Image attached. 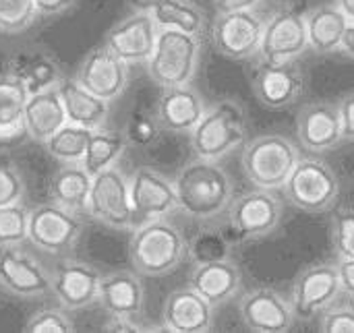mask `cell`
I'll use <instances>...</instances> for the list:
<instances>
[{
	"label": "cell",
	"instance_id": "39",
	"mask_svg": "<svg viewBox=\"0 0 354 333\" xmlns=\"http://www.w3.org/2000/svg\"><path fill=\"white\" fill-rule=\"evenodd\" d=\"M25 178L15 166V162L0 158V207L23 201Z\"/></svg>",
	"mask_w": 354,
	"mask_h": 333
},
{
	"label": "cell",
	"instance_id": "45",
	"mask_svg": "<svg viewBox=\"0 0 354 333\" xmlns=\"http://www.w3.org/2000/svg\"><path fill=\"white\" fill-rule=\"evenodd\" d=\"M263 0H214L216 12H234V10H255Z\"/></svg>",
	"mask_w": 354,
	"mask_h": 333
},
{
	"label": "cell",
	"instance_id": "34",
	"mask_svg": "<svg viewBox=\"0 0 354 333\" xmlns=\"http://www.w3.org/2000/svg\"><path fill=\"white\" fill-rule=\"evenodd\" d=\"M29 230V209L23 201L0 207V247L23 245Z\"/></svg>",
	"mask_w": 354,
	"mask_h": 333
},
{
	"label": "cell",
	"instance_id": "17",
	"mask_svg": "<svg viewBox=\"0 0 354 333\" xmlns=\"http://www.w3.org/2000/svg\"><path fill=\"white\" fill-rule=\"evenodd\" d=\"M241 321L249 332L286 333L295 325L290 301L274 288H253L241 296Z\"/></svg>",
	"mask_w": 354,
	"mask_h": 333
},
{
	"label": "cell",
	"instance_id": "20",
	"mask_svg": "<svg viewBox=\"0 0 354 333\" xmlns=\"http://www.w3.org/2000/svg\"><path fill=\"white\" fill-rule=\"evenodd\" d=\"M297 137L303 149L326 153L336 149L342 139L338 106L332 102H309L297 114Z\"/></svg>",
	"mask_w": 354,
	"mask_h": 333
},
{
	"label": "cell",
	"instance_id": "12",
	"mask_svg": "<svg viewBox=\"0 0 354 333\" xmlns=\"http://www.w3.org/2000/svg\"><path fill=\"white\" fill-rule=\"evenodd\" d=\"M251 87L261 106L270 110H284L301 99L307 89V75L299 60L288 62H266L259 60Z\"/></svg>",
	"mask_w": 354,
	"mask_h": 333
},
{
	"label": "cell",
	"instance_id": "47",
	"mask_svg": "<svg viewBox=\"0 0 354 333\" xmlns=\"http://www.w3.org/2000/svg\"><path fill=\"white\" fill-rule=\"evenodd\" d=\"M340 52L354 60V21H348V27L344 31V37H342V44H340Z\"/></svg>",
	"mask_w": 354,
	"mask_h": 333
},
{
	"label": "cell",
	"instance_id": "9",
	"mask_svg": "<svg viewBox=\"0 0 354 333\" xmlns=\"http://www.w3.org/2000/svg\"><path fill=\"white\" fill-rule=\"evenodd\" d=\"M83 236L81 216L48 201L29 209L27 240L50 255L71 253Z\"/></svg>",
	"mask_w": 354,
	"mask_h": 333
},
{
	"label": "cell",
	"instance_id": "46",
	"mask_svg": "<svg viewBox=\"0 0 354 333\" xmlns=\"http://www.w3.org/2000/svg\"><path fill=\"white\" fill-rule=\"evenodd\" d=\"M106 330H114V332H139L141 327L135 323V319H124V317H110V321L106 323Z\"/></svg>",
	"mask_w": 354,
	"mask_h": 333
},
{
	"label": "cell",
	"instance_id": "35",
	"mask_svg": "<svg viewBox=\"0 0 354 333\" xmlns=\"http://www.w3.org/2000/svg\"><path fill=\"white\" fill-rule=\"evenodd\" d=\"M37 19L33 0H0V31L15 35L29 29Z\"/></svg>",
	"mask_w": 354,
	"mask_h": 333
},
{
	"label": "cell",
	"instance_id": "38",
	"mask_svg": "<svg viewBox=\"0 0 354 333\" xmlns=\"http://www.w3.org/2000/svg\"><path fill=\"white\" fill-rule=\"evenodd\" d=\"M25 332L29 333H71L75 332L73 319L66 315V309L62 307H46L35 311L27 323Z\"/></svg>",
	"mask_w": 354,
	"mask_h": 333
},
{
	"label": "cell",
	"instance_id": "31",
	"mask_svg": "<svg viewBox=\"0 0 354 333\" xmlns=\"http://www.w3.org/2000/svg\"><path fill=\"white\" fill-rule=\"evenodd\" d=\"M127 147H129V141L124 133L102 126L91 133L81 164L93 176L110 166H116V162L127 151Z\"/></svg>",
	"mask_w": 354,
	"mask_h": 333
},
{
	"label": "cell",
	"instance_id": "26",
	"mask_svg": "<svg viewBox=\"0 0 354 333\" xmlns=\"http://www.w3.org/2000/svg\"><path fill=\"white\" fill-rule=\"evenodd\" d=\"M64 122H66V114L58 87L29 93L23 114V133L31 141L44 145Z\"/></svg>",
	"mask_w": 354,
	"mask_h": 333
},
{
	"label": "cell",
	"instance_id": "13",
	"mask_svg": "<svg viewBox=\"0 0 354 333\" xmlns=\"http://www.w3.org/2000/svg\"><path fill=\"white\" fill-rule=\"evenodd\" d=\"M0 288L21 301L50 296V272L23 245L0 247Z\"/></svg>",
	"mask_w": 354,
	"mask_h": 333
},
{
	"label": "cell",
	"instance_id": "33",
	"mask_svg": "<svg viewBox=\"0 0 354 333\" xmlns=\"http://www.w3.org/2000/svg\"><path fill=\"white\" fill-rule=\"evenodd\" d=\"M91 129L73 124V122H64L46 143V151L60 164H75L81 162L91 137Z\"/></svg>",
	"mask_w": 354,
	"mask_h": 333
},
{
	"label": "cell",
	"instance_id": "24",
	"mask_svg": "<svg viewBox=\"0 0 354 333\" xmlns=\"http://www.w3.org/2000/svg\"><path fill=\"white\" fill-rule=\"evenodd\" d=\"M205 108L207 106L201 93L189 83V85H178V87H164L158 97L153 114L162 131L185 135L193 131V126L203 116Z\"/></svg>",
	"mask_w": 354,
	"mask_h": 333
},
{
	"label": "cell",
	"instance_id": "44",
	"mask_svg": "<svg viewBox=\"0 0 354 333\" xmlns=\"http://www.w3.org/2000/svg\"><path fill=\"white\" fill-rule=\"evenodd\" d=\"M77 0H33L37 17H58L66 12Z\"/></svg>",
	"mask_w": 354,
	"mask_h": 333
},
{
	"label": "cell",
	"instance_id": "37",
	"mask_svg": "<svg viewBox=\"0 0 354 333\" xmlns=\"http://www.w3.org/2000/svg\"><path fill=\"white\" fill-rule=\"evenodd\" d=\"M332 247L338 259H354V207H340L334 213Z\"/></svg>",
	"mask_w": 354,
	"mask_h": 333
},
{
	"label": "cell",
	"instance_id": "43",
	"mask_svg": "<svg viewBox=\"0 0 354 333\" xmlns=\"http://www.w3.org/2000/svg\"><path fill=\"white\" fill-rule=\"evenodd\" d=\"M336 269H338L342 294H346L354 301V259H338Z\"/></svg>",
	"mask_w": 354,
	"mask_h": 333
},
{
	"label": "cell",
	"instance_id": "25",
	"mask_svg": "<svg viewBox=\"0 0 354 333\" xmlns=\"http://www.w3.org/2000/svg\"><path fill=\"white\" fill-rule=\"evenodd\" d=\"M214 311L201 294L191 286L168 294L164 303V330L178 333H205L214 330Z\"/></svg>",
	"mask_w": 354,
	"mask_h": 333
},
{
	"label": "cell",
	"instance_id": "21",
	"mask_svg": "<svg viewBox=\"0 0 354 333\" xmlns=\"http://www.w3.org/2000/svg\"><path fill=\"white\" fill-rule=\"evenodd\" d=\"M189 286L197 294H201L212 307H222L241 292L243 274L239 265L228 257L193 261L189 274Z\"/></svg>",
	"mask_w": 354,
	"mask_h": 333
},
{
	"label": "cell",
	"instance_id": "7",
	"mask_svg": "<svg viewBox=\"0 0 354 333\" xmlns=\"http://www.w3.org/2000/svg\"><path fill=\"white\" fill-rule=\"evenodd\" d=\"M228 224L241 242L261 240L278 230L284 218V201L272 189H251L232 199Z\"/></svg>",
	"mask_w": 354,
	"mask_h": 333
},
{
	"label": "cell",
	"instance_id": "14",
	"mask_svg": "<svg viewBox=\"0 0 354 333\" xmlns=\"http://www.w3.org/2000/svg\"><path fill=\"white\" fill-rule=\"evenodd\" d=\"M309 50L305 15L292 6L278 8L272 17L266 19L259 60L266 62H288L299 60Z\"/></svg>",
	"mask_w": 354,
	"mask_h": 333
},
{
	"label": "cell",
	"instance_id": "23",
	"mask_svg": "<svg viewBox=\"0 0 354 333\" xmlns=\"http://www.w3.org/2000/svg\"><path fill=\"white\" fill-rule=\"evenodd\" d=\"M97 305L108 317L137 319L145 309V286L137 272H112L102 276L97 290Z\"/></svg>",
	"mask_w": 354,
	"mask_h": 333
},
{
	"label": "cell",
	"instance_id": "2",
	"mask_svg": "<svg viewBox=\"0 0 354 333\" xmlns=\"http://www.w3.org/2000/svg\"><path fill=\"white\" fill-rule=\"evenodd\" d=\"M187 253L189 245L183 232L166 218L139 222L133 228L129 259L141 278H160L176 272Z\"/></svg>",
	"mask_w": 354,
	"mask_h": 333
},
{
	"label": "cell",
	"instance_id": "15",
	"mask_svg": "<svg viewBox=\"0 0 354 333\" xmlns=\"http://www.w3.org/2000/svg\"><path fill=\"white\" fill-rule=\"evenodd\" d=\"M75 79L91 93L112 104L129 87L131 64L116 56L106 44H102L83 56V60L77 66Z\"/></svg>",
	"mask_w": 354,
	"mask_h": 333
},
{
	"label": "cell",
	"instance_id": "5",
	"mask_svg": "<svg viewBox=\"0 0 354 333\" xmlns=\"http://www.w3.org/2000/svg\"><path fill=\"white\" fill-rule=\"evenodd\" d=\"M299 158L301 151L288 137L268 133L243 145L241 166L253 187L278 191L288 180Z\"/></svg>",
	"mask_w": 354,
	"mask_h": 333
},
{
	"label": "cell",
	"instance_id": "40",
	"mask_svg": "<svg viewBox=\"0 0 354 333\" xmlns=\"http://www.w3.org/2000/svg\"><path fill=\"white\" fill-rule=\"evenodd\" d=\"M319 330L324 333H354V305L334 303L319 315Z\"/></svg>",
	"mask_w": 354,
	"mask_h": 333
},
{
	"label": "cell",
	"instance_id": "19",
	"mask_svg": "<svg viewBox=\"0 0 354 333\" xmlns=\"http://www.w3.org/2000/svg\"><path fill=\"white\" fill-rule=\"evenodd\" d=\"M158 31H160V27L153 21L151 12L133 10L129 17L118 21L106 33L104 44L116 56H120L124 62H129V64L143 62L145 64L147 58L151 56L153 48H156Z\"/></svg>",
	"mask_w": 354,
	"mask_h": 333
},
{
	"label": "cell",
	"instance_id": "28",
	"mask_svg": "<svg viewBox=\"0 0 354 333\" xmlns=\"http://www.w3.org/2000/svg\"><path fill=\"white\" fill-rule=\"evenodd\" d=\"M305 15L309 50L315 54H334L340 52L348 19L336 4H319L309 8Z\"/></svg>",
	"mask_w": 354,
	"mask_h": 333
},
{
	"label": "cell",
	"instance_id": "3",
	"mask_svg": "<svg viewBox=\"0 0 354 333\" xmlns=\"http://www.w3.org/2000/svg\"><path fill=\"white\" fill-rule=\"evenodd\" d=\"M189 135L195 158L220 162L222 158L230 155L247 143V114L236 99L222 97L209 108H205L203 116Z\"/></svg>",
	"mask_w": 354,
	"mask_h": 333
},
{
	"label": "cell",
	"instance_id": "1",
	"mask_svg": "<svg viewBox=\"0 0 354 333\" xmlns=\"http://www.w3.org/2000/svg\"><path fill=\"white\" fill-rule=\"evenodd\" d=\"M172 182L176 207L201 222L224 216L234 199L232 178L218 162L193 158L178 170Z\"/></svg>",
	"mask_w": 354,
	"mask_h": 333
},
{
	"label": "cell",
	"instance_id": "48",
	"mask_svg": "<svg viewBox=\"0 0 354 333\" xmlns=\"http://www.w3.org/2000/svg\"><path fill=\"white\" fill-rule=\"evenodd\" d=\"M162 0H127L131 10H139V12H151Z\"/></svg>",
	"mask_w": 354,
	"mask_h": 333
},
{
	"label": "cell",
	"instance_id": "36",
	"mask_svg": "<svg viewBox=\"0 0 354 333\" xmlns=\"http://www.w3.org/2000/svg\"><path fill=\"white\" fill-rule=\"evenodd\" d=\"M162 126L156 118L153 112H145V110H135L127 122V141L129 145L135 147H151L160 141L162 137Z\"/></svg>",
	"mask_w": 354,
	"mask_h": 333
},
{
	"label": "cell",
	"instance_id": "27",
	"mask_svg": "<svg viewBox=\"0 0 354 333\" xmlns=\"http://www.w3.org/2000/svg\"><path fill=\"white\" fill-rule=\"evenodd\" d=\"M58 93L64 106L66 122L97 131L106 126L108 114H110V104L85 89L77 79H62L58 83Z\"/></svg>",
	"mask_w": 354,
	"mask_h": 333
},
{
	"label": "cell",
	"instance_id": "8",
	"mask_svg": "<svg viewBox=\"0 0 354 333\" xmlns=\"http://www.w3.org/2000/svg\"><path fill=\"white\" fill-rule=\"evenodd\" d=\"M87 216L114 230H133L137 226L129 178L118 166H110L91 176Z\"/></svg>",
	"mask_w": 354,
	"mask_h": 333
},
{
	"label": "cell",
	"instance_id": "32",
	"mask_svg": "<svg viewBox=\"0 0 354 333\" xmlns=\"http://www.w3.org/2000/svg\"><path fill=\"white\" fill-rule=\"evenodd\" d=\"M153 21L160 29H176L191 35H201L205 31V12L193 0H162L151 10Z\"/></svg>",
	"mask_w": 354,
	"mask_h": 333
},
{
	"label": "cell",
	"instance_id": "4",
	"mask_svg": "<svg viewBox=\"0 0 354 333\" xmlns=\"http://www.w3.org/2000/svg\"><path fill=\"white\" fill-rule=\"evenodd\" d=\"M201 35L183 33L176 29H160L156 48L145 62L149 79L158 87L189 85L199 70Z\"/></svg>",
	"mask_w": 354,
	"mask_h": 333
},
{
	"label": "cell",
	"instance_id": "30",
	"mask_svg": "<svg viewBox=\"0 0 354 333\" xmlns=\"http://www.w3.org/2000/svg\"><path fill=\"white\" fill-rule=\"evenodd\" d=\"M29 91L8 73H0V139L8 141L23 133V114Z\"/></svg>",
	"mask_w": 354,
	"mask_h": 333
},
{
	"label": "cell",
	"instance_id": "18",
	"mask_svg": "<svg viewBox=\"0 0 354 333\" xmlns=\"http://www.w3.org/2000/svg\"><path fill=\"white\" fill-rule=\"evenodd\" d=\"M129 193L137 224L168 218L178 209L174 182L153 168H137L129 178Z\"/></svg>",
	"mask_w": 354,
	"mask_h": 333
},
{
	"label": "cell",
	"instance_id": "42",
	"mask_svg": "<svg viewBox=\"0 0 354 333\" xmlns=\"http://www.w3.org/2000/svg\"><path fill=\"white\" fill-rule=\"evenodd\" d=\"M336 106H338L340 124H342V139L354 141V91L344 93Z\"/></svg>",
	"mask_w": 354,
	"mask_h": 333
},
{
	"label": "cell",
	"instance_id": "22",
	"mask_svg": "<svg viewBox=\"0 0 354 333\" xmlns=\"http://www.w3.org/2000/svg\"><path fill=\"white\" fill-rule=\"evenodd\" d=\"M4 73L19 79L29 93L58 87V83L64 79V70L56 56L39 46L15 50L4 62Z\"/></svg>",
	"mask_w": 354,
	"mask_h": 333
},
{
	"label": "cell",
	"instance_id": "6",
	"mask_svg": "<svg viewBox=\"0 0 354 333\" xmlns=\"http://www.w3.org/2000/svg\"><path fill=\"white\" fill-rule=\"evenodd\" d=\"M282 191L292 207L317 216L336 207L340 180L328 162L319 158H299Z\"/></svg>",
	"mask_w": 354,
	"mask_h": 333
},
{
	"label": "cell",
	"instance_id": "10",
	"mask_svg": "<svg viewBox=\"0 0 354 333\" xmlns=\"http://www.w3.org/2000/svg\"><path fill=\"white\" fill-rule=\"evenodd\" d=\"M342 290L338 280L336 263H313L307 265L292 282L290 288V307L295 319L313 321L334 303H338Z\"/></svg>",
	"mask_w": 354,
	"mask_h": 333
},
{
	"label": "cell",
	"instance_id": "11",
	"mask_svg": "<svg viewBox=\"0 0 354 333\" xmlns=\"http://www.w3.org/2000/svg\"><path fill=\"white\" fill-rule=\"evenodd\" d=\"M266 19L257 10L218 12L212 23L214 48L230 60H249L259 54Z\"/></svg>",
	"mask_w": 354,
	"mask_h": 333
},
{
	"label": "cell",
	"instance_id": "49",
	"mask_svg": "<svg viewBox=\"0 0 354 333\" xmlns=\"http://www.w3.org/2000/svg\"><path fill=\"white\" fill-rule=\"evenodd\" d=\"M334 4L344 12L348 21H354V0H334Z\"/></svg>",
	"mask_w": 354,
	"mask_h": 333
},
{
	"label": "cell",
	"instance_id": "41",
	"mask_svg": "<svg viewBox=\"0 0 354 333\" xmlns=\"http://www.w3.org/2000/svg\"><path fill=\"white\" fill-rule=\"evenodd\" d=\"M226 249H228V247H226V242H224L220 236L212 234V232H207V234H199V236L191 242V247H189L193 261H209V259H222V257H228Z\"/></svg>",
	"mask_w": 354,
	"mask_h": 333
},
{
	"label": "cell",
	"instance_id": "29",
	"mask_svg": "<svg viewBox=\"0 0 354 333\" xmlns=\"http://www.w3.org/2000/svg\"><path fill=\"white\" fill-rule=\"evenodd\" d=\"M50 201L77 213L87 216L91 174L83 168L81 162L62 164L50 178Z\"/></svg>",
	"mask_w": 354,
	"mask_h": 333
},
{
	"label": "cell",
	"instance_id": "16",
	"mask_svg": "<svg viewBox=\"0 0 354 333\" xmlns=\"http://www.w3.org/2000/svg\"><path fill=\"white\" fill-rule=\"evenodd\" d=\"M102 274L85 261L62 259L50 272V294L66 311H83L97 303Z\"/></svg>",
	"mask_w": 354,
	"mask_h": 333
}]
</instances>
